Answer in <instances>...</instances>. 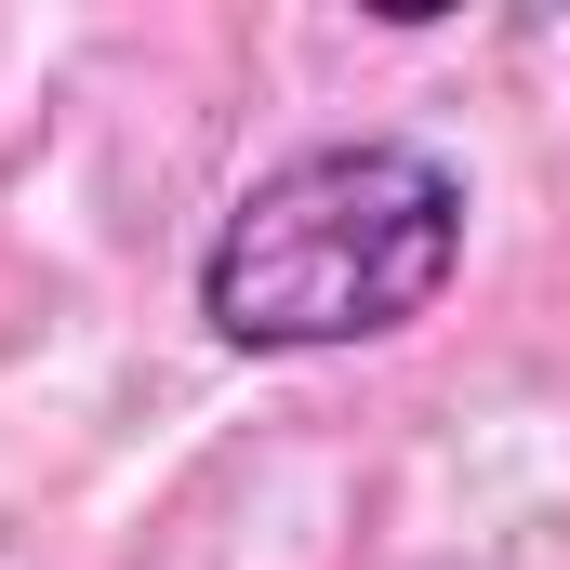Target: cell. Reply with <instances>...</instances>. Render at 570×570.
Returning a JSON list of instances; mask_svg holds the SVG:
<instances>
[{
    "label": "cell",
    "instance_id": "1",
    "mask_svg": "<svg viewBox=\"0 0 570 570\" xmlns=\"http://www.w3.org/2000/svg\"><path fill=\"white\" fill-rule=\"evenodd\" d=\"M464 266V173L412 134L292 146L199 239V318L239 358H332L438 318Z\"/></svg>",
    "mask_w": 570,
    "mask_h": 570
}]
</instances>
